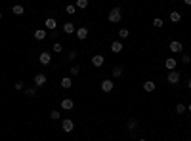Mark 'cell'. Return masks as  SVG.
<instances>
[{"instance_id":"obj_34","label":"cell","mask_w":191,"mask_h":141,"mask_svg":"<svg viewBox=\"0 0 191 141\" xmlns=\"http://www.w3.org/2000/svg\"><path fill=\"white\" fill-rule=\"evenodd\" d=\"M187 88H189V90H191V78H189V80H187Z\"/></svg>"},{"instance_id":"obj_9","label":"cell","mask_w":191,"mask_h":141,"mask_svg":"<svg viewBox=\"0 0 191 141\" xmlns=\"http://www.w3.org/2000/svg\"><path fill=\"white\" fill-rule=\"evenodd\" d=\"M111 52H113V53H120L122 52V42L120 40H113V42H111Z\"/></svg>"},{"instance_id":"obj_23","label":"cell","mask_w":191,"mask_h":141,"mask_svg":"<svg viewBox=\"0 0 191 141\" xmlns=\"http://www.w3.org/2000/svg\"><path fill=\"white\" fill-rule=\"evenodd\" d=\"M163 25H164V21H163L161 17H155V19H153V27H157V29H161Z\"/></svg>"},{"instance_id":"obj_18","label":"cell","mask_w":191,"mask_h":141,"mask_svg":"<svg viewBox=\"0 0 191 141\" xmlns=\"http://www.w3.org/2000/svg\"><path fill=\"white\" fill-rule=\"evenodd\" d=\"M170 21H172V23H180V21H182V14H180V12H172L170 14Z\"/></svg>"},{"instance_id":"obj_36","label":"cell","mask_w":191,"mask_h":141,"mask_svg":"<svg viewBox=\"0 0 191 141\" xmlns=\"http://www.w3.org/2000/svg\"><path fill=\"white\" fill-rule=\"evenodd\" d=\"M138 141H147V139H143V137H141V139H138Z\"/></svg>"},{"instance_id":"obj_3","label":"cell","mask_w":191,"mask_h":141,"mask_svg":"<svg viewBox=\"0 0 191 141\" xmlns=\"http://www.w3.org/2000/svg\"><path fill=\"white\" fill-rule=\"evenodd\" d=\"M38 61H40V65L48 67V65L52 63V56H50V52H42L40 56H38Z\"/></svg>"},{"instance_id":"obj_15","label":"cell","mask_w":191,"mask_h":141,"mask_svg":"<svg viewBox=\"0 0 191 141\" xmlns=\"http://www.w3.org/2000/svg\"><path fill=\"white\" fill-rule=\"evenodd\" d=\"M46 35H48V32L44 31V29H37V31H35V38H37V40H44V38H46Z\"/></svg>"},{"instance_id":"obj_7","label":"cell","mask_w":191,"mask_h":141,"mask_svg":"<svg viewBox=\"0 0 191 141\" xmlns=\"http://www.w3.org/2000/svg\"><path fill=\"white\" fill-rule=\"evenodd\" d=\"M75 35H76L78 40H86V38H88V29H86V27H78V29L75 31Z\"/></svg>"},{"instance_id":"obj_20","label":"cell","mask_w":191,"mask_h":141,"mask_svg":"<svg viewBox=\"0 0 191 141\" xmlns=\"http://www.w3.org/2000/svg\"><path fill=\"white\" fill-rule=\"evenodd\" d=\"M75 8H78V10H86V8H88V0H76V2H75Z\"/></svg>"},{"instance_id":"obj_21","label":"cell","mask_w":191,"mask_h":141,"mask_svg":"<svg viewBox=\"0 0 191 141\" xmlns=\"http://www.w3.org/2000/svg\"><path fill=\"white\" fill-rule=\"evenodd\" d=\"M128 36H130V31H128V29H120V31H119V38H120V40H124V38H128Z\"/></svg>"},{"instance_id":"obj_13","label":"cell","mask_w":191,"mask_h":141,"mask_svg":"<svg viewBox=\"0 0 191 141\" xmlns=\"http://www.w3.org/2000/svg\"><path fill=\"white\" fill-rule=\"evenodd\" d=\"M59 84H61V88H63V90H69L71 86H73V80H71V77H63Z\"/></svg>"},{"instance_id":"obj_29","label":"cell","mask_w":191,"mask_h":141,"mask_svg":"<svg viewBox=\"0 0 191 141\" xmlns=\"http://www.w3.org/2000/svg\"><path fill=\"white\" fill-rule=\"evenodd\" d=\"M54 52H55V53H61V52H63V44L55 42V44H54Z\"/></svg>"},{"instance_id":"obj_33","label":"cell","mask_w":191,"mask_h":141,"mask_svg":"<svg viewBox=\"0 0 191 141\" xmlns=\"http://www.w3.org/2000/svg\"><path fill=\"white\" fill-rule=\"evenodd\" d=\"M73 59H76V52H75V50L69 52V61H73Z\"/></svg>"},{"instance_id":"obj_14","label":"cell","mask_w":191,"mask_h":141,"mask_svg":"<svg viewBox=\"0 0 191 141\" xmlns=\"http://www.w3.org/2000/svg\"><path fill=\"white\" fill-rule=\"evenodd\" d=\"M44 25H46V29H48V31H55V27H58V21H55L54 17H48Z\"/></svg>"},{"instance_id":"obj_10","label":"cell","mask_w":191,"mask_h":141,"mask_svg":"<svg viewBox=\"0 0 191 141\" xmlns=\"http://www.w3.org/2000/svg\"><path fill=\"white\" fill-rule=\"evenodd\" d=\"M176 65H178V61H176L174 57H168V59L164 61V67H166L168 71H176Z\"/></svg>"},{"instance_id":"obj_1","label":"cell","mask_w":191,"mask_h":141,"mask_svg":"<svg viewBox=\"0 0 191 141\" xmlns=\"http://www.w3.org/2000/svg\"><path fill=\"white\" fill-rule=\"evenodd\" d=\"M107 19H109V23H119V21L122 19V15H120V8H113L109 12V15H107Z\"/></svg>"},{"instance_id":"obj_17","label":"cell","mask_w":191,"mask_h":141,"mask_svg":"<svg viewBox=\"0 0 191 141\" xmlns=\"http://www.w3.org/2000/svg\"><path fill=\"white\" fill-rule=\"evenodd\" d=\"M63 31H65V35H73L76 29H75V25H73V23H65V25H63Z\"/></svg>"},{"instance_id":"obj_24","label":"cell","mask_w":191,"mask_h":141,"mask_svg":"<svg viewBox=\"0 0 191 141\" xmlns=\"http://www.w3.org/2000/svg\"><path fill=\"white\" fill-rule=\"evenodd\" d=\"M25 93H27V97L37 95V86H33V88H27V90H25Z\"/></svg>"},{"instance_id":"obj_11","label":"cell","mask_w":191,"mask_h":141,"mask_svg":"<svg viewBox=\"0 0 191 141\" xmlns=\"http://www.w3.org/2000/svg\"><path fill=\"white\" fill-rule=\"evenodd\" d=\"M103 63H105V57H103V56H99V53L92 57V65H94V67H102Z\"/></svg>"},{"instance_id":"obj_5","label":"cell","mask_w":191,"mask_h":141,"mask_svg":"<svg viewBox=\"0 0 191 141\" xmlns=\"http://www.w3.org/2000/svg\"><path fill=\"white\" fill-rule=\"evenodd\" d=\"M61 128H63V132H73V128H75V122L71 120V118H65V120H61Z\"/></svg>"},{"instance_id":"obj_19","label":"cell","mask_w":191,"mask_h":141,"mask_svg":"<svg viewBox=\"0 0 191 141\" xmlns=\"http://www.w3.org/2000/svg\"><path fill=\"white\" fill-rule=\"evenodd\" d=\"M155 88H157V86H155V82H151V80H147V82L143 84V90H145V92H155Z\"/></svg>"},{"instance_id":"obj_12","label":"cell","mask_w":191,"mask_h":141,"mask_svg":"<svg viewBox=\"0 0 191 141\" xmlns=\"http://www.w3.org/2000/svg\"><path fill=\"white\" fill-rule=\"evenodd\" d=\"M73 107H75V103H73V99H69V97L61 101V109H63V111H71Z\"/></svg>"},{"instance_id":"obj_37","label":"cell","mask_w":191,"mask_h":141,"mask_svg":"<svg viewBox=\"0 0 191 141\" xmlns=\"http://www.w3.org/2000/svg\"><path fill=\"white\" fill-rule=\"evenodd\" d=\"M0 21H2V14H0Z\"/></svg>"},{"instance_id":"obj_30","label":"cell","mask_w":191,"mask_h":141,"mask_svg":"<svg viewBox=\"0 0 191 141\" xmlns=\"http://www.w3.org/2000/svg\"><path fill=\"white\" fill-rule=\"evenodd\" d=\"M71 74H73V77H76V74H80V67H76V65H73V67H71Z\"/></svg>"},{"instance_id":"obj_6","label":"cell","mask_w":191,"mask_h":141,"mask_svg":"<svg viewBox=\"0 0 191 141\" xmlns=\"http://www.w3.org/2000/svg\"><path fill=\"white\" fill-rule=\"evenodd\" d=\"M180 77H182V74H180L178 71H170V73H168V77H166V80L170 82V84H178V82H180Z\"/></svg>"},{"instance_id":"obj_16","label":"cell","mask_w":191,"mask_h":141,"mask_svg":"<svg viewBox=\"0 0 191 141\" xmlns=\"http://www.w3.org/2000/svg\"><path fill=\"white\" fill-rule=\"evenodd\" d=\"M12 12H14V15H23V14H25V8L21 6V4H17V6L12 8Z\"/></svg>"},{"instance_id":"obj_32","label":"cell","mask_w":191,"mask_h":141,"mask_svg":"<svg viewBox=\"0 0 191 141\" xmlns=\"http://www.w3.org/2000/svg\"><path fill=\"white\" fill-rule=\"evenodd\" d=\"M14 88L21 92V90H23V88H25V86H23V82H21V80H19V82H15V86H14Z\"/></svg>"},{"instance_id":"obj_35","label":"cell","mask_w":191,"mask_h":141,"mask_svg":"<svg viewBox=\"0 0 191 141\" xmlns=\"http://www.w3.org/2000/svg\"><path fill=\"white\" fill-rule=\"evenodd\" d=\"M187 111H189V113H191V103H189V105H187Z\"/></svg>"},{"instance_id":"obj_8","label":"cell","mask_w":191,"mask_h":141,"mask_svg":"<svg viewBox=\"0 0 191 141\" xmlns=\"http://www.w3.org/2000/svg\"><path fill=\"white\" fill-rule=\"evenodd\" d=\"M46 74H42V73H38V74H35V86L37 88H40V86H44L46 84Z\"/></svg>"},{"instance_id":"obj_2","label":"cell","mask_w":191,"mask_h":141,"mask_svg":"<svg viewBox=\"0 0 191 141\" xmlns=\"http://www.w3.org/2000/svg\"><path fill=\"white\" fill-rule=\"evenodd\" d=\"M168 48H170V52H172V53H182V52H184V44H182L180 40H172Z\"/></svg>"},{"instance_id":"obj_25","label":"cell","mask_w":191,"mask_h":141,"mask_svg":"<svg viewBox=\"0 0 191 141\" xmlns=\"http://www.w3.org/2000/svg\"><path fill=\"white\" fill-rule=\"evenodd\" d=\"M113 77H115V78H120V77H122V67H115V69H113Z\"/></svg>"},{"instance_id":"obj_22","label":"cell","mask_w":191,"mask_h":141,"mask_svg":"<svg viewBox=\"0 0 191 141\" xmlns=\"http://www.w3.org/2000/svg\"><path fill=\"white\" fill-rule=\"evenodd\" d=\"M185 111H187V105H184V103H178V105H176V113H178V114H184Z\"/></svg>"},{"instance_id":"obj_4","label":"cell","mask_w":191,"mask_h":141,"mask_svg":"<svg viewBox=\"0 0 191 141\" xmlns=\"http://www.w3.org/2000/svg\"><path fill=\"white\" fill-rule=\"evenodd\" d=\"M113 88H115V84H113V80H111V78H105V80L102 82V92L111 93V92H113Z\"/></svg>"},{"instance_id":"obj_26","label":"cell","mask_w":191,"mask_h":141,"mask_svg":"<svg viewBox=\"0 0 191 141\" xmlns=\"http://www.w3.org/2000/svg\"><path fill=\"white\" fill-rule=\"evenodd\" d=\"M65 12L69 14V15H73V14L76 12V8H75V4H69V6H65Z\"/></svg>"},{"instance_id":"obj_28","label":"cell","mask_w":191,"mask_h":141,"mask_svg":"<svg viewBox=\"0 0 191 141\" xmlns=\"http://www.w3.org/2000/svg\"><path fill=\"white\" fill-rule=\"evenodd\" d=\"M50 118H52V120H59V118H61L59 111H52V113H50Z\"/></svg>"},{"instance_id":"obj_31","label":"cell","mask_w":191,"mask_h":141,"mask_svg":"<svg viewBox=\"0 0 191 141\" xmlns=\"http://www.w3.org/2000/svg\"><path fill=\"white\" fill-rule=\"evenodd\" d=\"M182 61H184L185 65H189V63H191V56H189V53H184V57H182Z\"/></svg>"},{"instance_id":"obj_27","label":"cell","mask_w":191,"mask_h":141,"mask_svg":"<svg viewBox=\"0 0 191 141\" xmlns=\"http://www.w3.org/2000/svg\"><path fill=\"white\" fill-rule=\"evenodd\" d=\"M136 126H138V120L136 118H130L128 120V130H136Z\"/></svg>"}]
</instances>
